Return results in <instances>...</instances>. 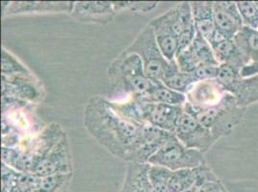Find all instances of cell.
<instances>
[{"mask_svg": "<svg viewBox=\"0 0 258 192\" xmlns=\"http://www.w3.org/2000/svg\"><path fill=\"white\" fill-rule=\"evenodd\" d=\"M84 125L99 145L116 158L130 162L146 124L126 118L112 101L97 95L87 102Z\"/></svg>", "mask_w": 258, "mask_h": 192, "instance_id": "cell-1", "label": "cell"}, {"mask_svg": "<svg viewBox=\"0 0 258 192\" xmlns=\"http://www.w3.org/2000/svg\"><path fill=\"white\" fill-rule=\"evenodd\" d=\"M107 72L113 89L129 97L145 95L161 84L148 78L140 57L125 49L110 64Z\"/></svg>", "mask_w": 258, "mask_h": 192, "instance_id": "cell-2", "label": "cell"}, {"mask_svg": "<svg viewBox=\"0 0 258 192\" xmlns=\"http://www.w3.org/2000/svg\"><path fill=\"white\" fill-rule=\"evenodd\" d=\"M183 108L218 139L229 136L233 132L235 126L242 121L247 110V108L238 105L236 98L231 93H227L222 102L214 107L196 109L186 102Z\"/></svg>", "mask_w": 258, "mask_h": 192, "instance_id": "cell-3", "label": "cell"}, {"mask_svg": "<svg viewBox=\"0 0 258 192\" xmlns=\"http://www.w3.org/2000/svg\"><path fill=\"white\" fill-rule=\"evenodd\" d=\"M131 53L137 54L144 64L145 74L155 83H162V80L171 68L172 62H169L156 42L153 29L148 24L141 31L136 39L125 49Z\"/></svg>", "mask_w": 258, "mask_h": 192, "instance_id": "cell-4", "label": "cell"}, {"mask_svg": "<svg viewBox=\"0 0 258 192\" xmlns=\"http://www.w3.org/2000/svg\"><path fill=\"white\" fill-rule=\"evenodd\" d=\"M150 164L161 165L172 171L184 168H196L206 164L205 154L198 150L187 148L172 135L167 142L158 150L151 159Z\"/></svg>", "mask_w": 258, "mask_h": 192, "instance_id": "cell-5", "label": "cell"}, {"mask_svg": "<svg viewBox=\"0 0 258 192\" xmlns=\"http://www.w3.org/2000/svg\"><path fill=\"white\" fill-rule=\"evenodd\" d=\"M174 136L187 148L207 153L219 139L185 111L177 121Z\"/></svg>", "mask_w": 258, "mask_h": 192, "instance_id": "cell-6", "label": "cell"}, {"mask_svg": "<svg viewBox=\"0 0 258 192\" xmlns=\"http://www.w3.org/2000/svg\"><path fill=\"white\" fill-rule=\"evenodd\" d=\"M68 173H74V163L70 140L64 133L51 151L36 165L32 174L43 178Z\"/></svg>", "mask_w": 258, "mask_h": 192, "instance_id": "cell-7", "label": "cell"}, {"mask_svg": "<svg viewBox=\"0 0 258 192\" xmlns=\"http://www.w3.org/2000/svg\"><path fill=\"white\" fill-rule=\"evenodd\" d=\"M136 102L139 105L142 119L145 123L165 132L174 134L177 121L184 112L183 106L148 103L137 100Z\"/></svg>", "mask_w": 258, "mask_h": 192, "instance_id": "cell-8", "label": "cell"}, {"mask_svg": "<svg viewBox=\"0 0 258 192\" xmlns=\"http://www.w3.org/2000/svg\"><path fill=\"white\" fill-rule=\"evenodd\" d=\"M75 1H2V17L30 13L72 14Z\"/></svg>", "mask_w": 258, "mask_h": 192, "instance_id": "cell-9", "label": "cell"}, {"mask_svg": "<svg viewBox=\"0 0 258 192\" xmlns=\"http://www.w3.org/2000/svg\"><path fill=\"white\" fill-rule=\"evenodd\" d=\"M213 17L217 31L228 40H232L237 33L244 27L236 2H213Z\"/></svg>", "mask_w": 258, "mask_h": 192, "instance_id": "cell-10", "label": "cell"}, {"mask_svg": "<svg viewBox=\"0 0 258 192\" xmlns=\"http://www.w3.org/2000/svg\"><path fill=\"white\" fill-rule=\"evenodd\" d=\"M217 180L219 178L207 163L196 168L172 171L169 182V191L181 192L193 186L201 187L206 182Z\"/></svg>", "mask_w": 258, "mask_h": 192, "instance_id": "cell-11", "label": "cell"}, {"mask_svg": "<svg viewBox=\"0 0 258 192\" xmlns=\"http://www.w3.org/2000/svg\"><path fill=\"white\" fill-rule=\"evenodd\" d=\"M229 93L216 80L200 81L186 94L187 103L196 109L214 107Z\"/></svg>", "mask_w": 258, "mask_h": 192, "instance_id": "cell-12", "label": "cell"}, {"mask_svg": "<svg viewBox=\"0 0 258 192\" xmlns=\"http://www.w3.org/2000/svg\"><path fill=\"white\" fill-rule=\"evenodd\" d=\"M116 15L112 1H75L72 16L85 23L106 24Z\"/></svg>", "mask_w": 258, "mask_h": 192, "instance_id": "cell-13", "label": "cell"}, {"mask_svg": "<svg viewBox=\"0 0 258 192\" xmlns=\"http://www.w3.org/2000/svg\"><path fill=\"white\" fill-rule=\"evenodd\" d=\"M233 41L247 60V65L240 71L241 77L249 78L258 74V30L244 26Z\"/></svg>", "mask_w": 258, "mask_h": 192, "instance_id": "cell-14", "label": "cell"}, {"mask_svg": "<svg viewBox=\"0 0 258 192\" xmlns=\"http://www.w3.org/2000/svg\"><path fill=\"white\" fill-rule=\"evenodd\" d=\"M149 24L153 29L156 42L164 57L169 62L175 60L178 51V40L172 31L170 10L154 18Z\"/></svg>", "mask_w": 258, "mask_h": 192, "instance_id": "cell-15", "label": "cell"}, {"mask_svg": "<svg viewBox=\"0 0 258 192\" xmlns=\"http://www.w3.org/2000/svg\"><path fill=\"white\" fill-rule=\"evenodd\" d=\"M2 96H13L23 101H37L42 91L34 80V76H2Z\"/></svg>", "mask_w": 258, "mask_h": 192, "instance_id": "cell-16", "label": "cell"}, {"mask_svg": "<svg viewBox=\"0 0 258 192\" xmlns=\"http://www.w3.org/2000/svg\"><path fill=\"white\" fill-rule=\"evenodd\" d=\"M150 163L128 162L124 181L118 192H155L149 179Z\"/></svg>", "mask_w": 258, "mask_h": 192, "instance_id": "cell-17", "label": "cell"}, {"mask_svg": "<svg viewBox=\"0 0 258 192\" xmlns=\"http://www.w3.org/2000/svg\"><path fill=\"white\" fill-rule=\"evenodd\" d=\"M190 5L197 32L200 33L207 42H209L216 32L213 17V2L196 1L190 2Z\"/></svg>", "mask_w": 258, "mask_h": 192, "instance_id": "cell-18", "label": "cell"}, {"mask_svg": "<svg viewBox=\"0 0 258 192\" xmlns=\"http://www.w3.org/2000/svg\"><path fill=\"white\" fill-rule=\"evenodd\" d=\"M212 49L219 64L230 65L239 71H241L247 65L246 58L238 49L233 39L225 40L213 46Z\"/></svg>", "mask_w": 258, "mask_h": 192, "instance_id": "cell-19", "label": "cell"}, {"mask_svg": "<svg viewBox=\"0 0 258 192\" xmlns=\"http://www.w3.org/2000/svg\"><path fill=\"white\" fill-rule=\"evenodd\" d=\"M140 102L148 103H160L172 106H184L187 102V97L185 94L172 90L162 84L156 85L150 92L145 95L132 97Z\"/></svg>", "mask_w": 258, "mask_h": 192, "instance_id": "cell-20", "label": "cell"}, {"mask_svg": "<svg viewBox=\"0 0 258 192\" xmlns=\"http://www.w3.org/2000/svg\"><path fill=\"white\" fill-rule=\"evenodd\" d=\"M199 81L193 73H185L180 71L175 60L172 62L171 68L168 70L162 80L163 85L185 95Z\"/></svg>", "mask_w": 258, "mask_h": 192, "instance_id": "cell-21", "label": "cell"}, {"mask_svg": "<svg viewBox=\"0 0 258 192\" xmlns=\"http://www.w3.org/2000/svg\"><path fill=\"white\" fill-rule=\"evenodd\" d=\"M1 177L7 178L15 192H38L39 177L30 173H22L2 163Z\"/></svg>", "mask_w": 258, "mask_h": 192, "instance_id": "cell-22", "label": "cell"}, {"mask_svg": "<svg viewBox=\"0 0 258 192\" xmlns=\"http://www.w3.org/2000/svg\"><path fill=\"white\" fill-rule=\"evenodd\" d=\"M231 94L236 98L237 103L241 107L247 108L258 102V74L249 78H241Z\"/></svg>", "mask_w": 258, "mask_h": 192, "instance_id": "cell-23", "label": "cell"}, {"mask_svg": "<svg viewBox=\"0 0 258 192\" xmlns=\"http://www.w3.org/2000/svg\"><path fill=\"white\" fill-rule=\"evenodd\" d=\"M74 173L55 174L39 178L38 192H69Z\"/></svg>", "mask_w": 258, "mask_h": 192, "instance_id": "cell-24", "label": "cell"}, {"mask_svg": "<svg viewBox=\"0 0 258 192\" xmlns=\"http://www.w3.org/2000/svg\"><path fill=\"white\" fill-rule=\"evenodd\" d=\"M1 74L2 76H16L23 75L32 77V72L20 62L18 58H16L13 54L7 51L4 47L1 49Z\"/></svg>", "mask_w": 258, "mask_h": 192, "instance_id": "cell-25", "label": "cell"}, {"mask_svg": "<svg viewBox=\"0 0 258 192\" xmlns=\"http://www.w3.org/2000/svg\"><path fill=\"white\" fill-rule=\"evenodd\" d=\"M190 47L200 64H219L216 60L215 55L210 43H208L200 33L197 32Z\"/></svg>", "mask_w": 258, "mask_h": 192, "instance_id": "cell-26", "label": "cell"}, {"mask_svg": "<svg viewBox=\"0 0 258 192\" xmlns=\"http://www.w3.org/2000/svg\"><path fill=\"white\" fill-rule=\"evenodd\" d=\"M172 171L161 165L150 164L149 179L155 192L169 191V182L172 177Z\"/></svg>", "mask_w": 258, "mask_h": 192, "instance_id": "cell-27", "label": "cell"}, {"mask_svg": "<svg viewBox=\"0 0 258 192\" xmlns=\"http://www.w3.org/2000/svg\"><path fill=\"white\" fill-rule=\"evenodd\" d=\"M241 78L240 71L236 68L227 64H220L215 80L226 91L231 93Z\"/></svg>", "mask_w": 258, "mask_h": 192, "instance_id": "cell-28", "label": "cell"}, {"mask_svg": "<svg viewBox=\"0 0 258 192\" xmlns=\"http://www.w3.org/2000/svg\"><path fill=\"white\" fill-rule=\"evenodd\" d=\"M243 25L258 30V9L254 1H236Z\"/></svg>", "mask_w": 258, "mask_h": 192, "instance_id": "cell-29", "label": "cell"}, {"mask_svg": "<svg viewBox=\"0 0 258 192\" xmlns=\"http://www.w3.org/2000/svg\"><path fill=\"white\" fill-rule=\"evenodd\" d=\"M175 61L178 65L179 70L185 73H194V71L200 64L190 46H188L181 52L177 53L175 57Z\"/></svg>", "mask_w": 258, "mask_h": 192, "instance_id": "cell-30", "label": "cell"}, {"mask_svg": "<svg viewBox=\"0 0 258 192\" xmlns=\"http://www.w3.org/2000/svg\"><path fill=\"white\" fill-rule=\"evenodd\" d=\"M220 64H201L196 68L193 74L200 81L215 80L219 71Z\"/></svg>", "mask_w": 258, "mask_h": 192, "instance_id": "cell-31", "label": "cell"}, {"mask_svg": "<svg viewBox=\"0 0 258 192\" xmlns=\"http://www.w3.org/2000/svg\"><path fill=\"white\" fill-rule=\"evenodd\" d=\"M159 2L156 1H126V9L136 14H148L153 11Z\"/></svg>", "mask_w": 258, "mask_h": 192, "instance_id": "cell-32", "label": "cell"}, {"mask_svg": "<svg viewBox=\"0 0 258 192\" xmlns=\"http://www.w3.org/2000/svg\"><path fill=\"white\" fill-rule=\"evenodd\" d=\"M2 163L8 165L11 168H15V165L17 163V161L19 160L22 150L20 148V146L17 147H5L2 146Z\"/></svg>", "mask_w": 258, "mask_h": 192, "instance_id": "cell-33", "label": "cell"}, {"mask_svg": "<svg viewBox=\"0 0 258 192\" xmlns=\"http://www.w3.org/2000/svg\"><path fill=\"white\" fill-rule=\"evenodd\" d=\"M197 192H227L221 180L206 182Z\"/></svg>", "mask_w": 258, "mask_h": 192, "instance_id": "cell-34", "label": "cell"}, {"mask_svg": "<svg viewBox=\"0 0 258 192\" xmlns=\"http://www.w3.org/2000/svg\"><path fill=\"white\" fill-rule=\"evenodd\" d=\"M1 178H2V192H15L10 181L5 177H1Z\"/></svg>", "mask_w": 258, "mask_h": 192, "instance_id": "cell-35", "label": "cell"}, {"mask_svg": "<svg viewBox=\"0 0 258 192\" xmlns=\"http://www.w3.org/2000/svg\"><path fill=\"white\" fill-rule=\"evenodd\" d=\"M112 5L116 13L126 9V1H112Z\"/></svg>", "mask_w": 258, "mask_h": 192, "instance_id": "cell-36", "label": "cell"}, {"mask_svg": "<svg viewBox=\"0 0 258 192\" xmlns=\"http://www.w3.org/2000/svg\"><path fill=\"white\" fill-rule=\"evenodd\" d=\"M199 188H200V187H198V186H193V187H191V188L185 189V190H183V191L181 192H197L199 190Z\"/></svg>", "mask_w": 258, "mask_h": 192, "instance_id": "cell-37", "label": "cell"}, {"mask_svg": "<svg viewBox=\"0 0 258 192\" xmlns=\"http://www.w3.org/2000/svg\"><path fill=\"white\" fill-rule=\"evenodd\" d=\"M254 3H255V6H256V8L258 9V1H254Z\"/></svg>", "mask_w": 258, "mask_h": 192, "instance_id": "cell-38", "label": "cell"}]
</instances>
